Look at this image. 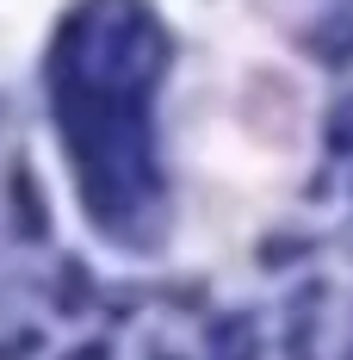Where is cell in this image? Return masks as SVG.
I'll use <instances>...</instances> for the list:
<instances>
[{
  "label": "cell",
  "instance_id": "obj_1",
  "mask_svg": "<svg viewBox=\"0 0 353 360\" xmlns=\"http://www.w3.org/2000/svg\"><path fill=\"white\" fill-rule=\"evenodd\" d=\"M13 205H19V224H25V236H44V205H37L32 168H19V174H13Z\"/></svg>",
  "mask_w": 353,
  "mask_h": 360
},
{
  "label": "cell",
  "instance_id": "obj_2",
  "mask_svg": "<svg viewBox=\"0 0 353 360\" xmlns=\"http://www.w3.org/2000/svg\"><path fill=\"white\" fill-rule=\"evenodd\" d=\"M248 348H254V323L248 317H223L217 323V360H248Z\"/></svg>",
  "mask_w": 353,
  "mask_h": 360
},
{
  "label": "cell",
  "instance_id": "obj_3",
  "mask_svg": "<svg viewBox=\"0 0 353 360\" xmlns=\"http://www.w3.org/2000/svg\"><path fill=\"white\" fill-rule=\"evenodd\" d=\"M328 143H335V149H353V100L335 106V118H328Z\"/></svg>",
  "mask_w": 353,
  "mask_h": 360
},
{
  "label": "cell",
  "instance_id": "obj_4",
  "mask_svg": "<svg viewBox=\"0 0 353 360\" xmlns=\"http://www.w3.org/2000/svg\"><path fill=\"white\" fill-rule=\"evenodd\" d=\"M69 360H112V348H106V342H87V348H74Z\"/></svg>",
  "mask_w": 353,
  "mask_h": 360
}]
</instances>
